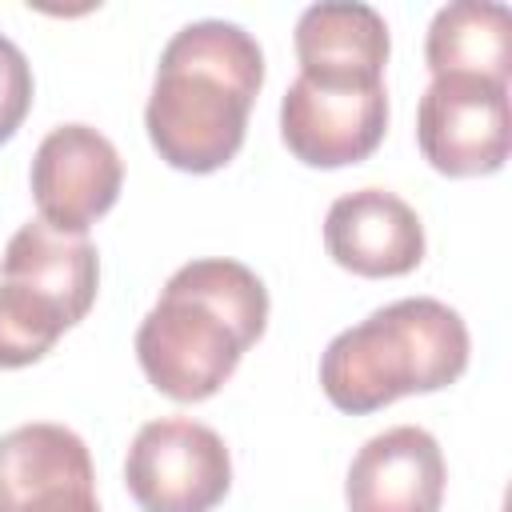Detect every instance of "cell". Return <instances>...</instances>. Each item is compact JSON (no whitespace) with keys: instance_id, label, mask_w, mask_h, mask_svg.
I'll use <instances>...</instances> for the list:
<instances>
[{"instance_id":"1","label":"cell","mask_w":512,"mask_h":512,"mask_svg":"<svg viewBox=\"0 0 512 512\" xmlns=\"http://www.w3.org/2000/svg\"><path fill=\"white\" fill-rule=\"evenodd\" d=\"M264 84V52L232 20H192L160 52L144 128L164 164L180 172L224 168L248 132Z\"/></svg>"},{"instance_id":"2","label":"cell","mask_w":512,"mask_h":512,"mask_svg":"<svg viewBox=\"0 0 512 512\" xmlns=\"http://www.w3.org/2000/svg\"><path fill=\"white\" fill-rule=\"evenodd\" d=\"M268 288L228 256L176 268L136 328V360L156 392L176 404L208 400L264 336Z\"/></svg>"},{"instance_id":"3","label":"cell","mask_w":512,"mask_h":512,"mask_svg":"<svg viewBox=\"0 0 512 512\" xmlns=\"http://www.w3.org/2000/svg\"><path fill=\"white\" fill-rule=\"evenodd\" d=\"M468 324L436 296H404L332 336L320 388L332 408L368 416L412 392H440L468 368Z\"/></svg>"},{"instance_id":"4","label":"cell","mask_w":512,"mask_h":512,"mask_svg":"<svg viewBox=\"0 0 512 512\" xmlns=\"http://www.w3.org/2000/svg\"><path fill=\"white\" fill-rule=\"evenodd\" d=\"M124 484L144 512H212L232 488V456L200 420H148L124 456Z\"/></svg>"},{"instance_id":"5","label":"cell","mask_w":512,"mask_h":512,"mask_svg":"<svg viewBox=\"0 0 512 512\" xmlns=\"http://www.w3.org/2000/svg\"><path fill=\"white\" fill-rule=\"evenodd\" d=\"M416 140L440 176H492L512 148L508 84L480 76H436L416 108Z\"/></svg>"},{"instance_id":"6","label":"cell","mask_w":512,"mask_h":512,"mask_svg":"<svg viewBox=\"0 0 512 512\" xmlns=\"http://www.w3.org/2000/svg\"><path fill=\"white\" fill-rule=\"evenodd\" d=\"M388 128V92L380 84H328L296 76L280 100V140L308 168H344L368 160Z\"/></svg>"},{"instance_id":"7","label":"cell","mask_w":512,"mask_h":512,"mask_svg":"<svg viewBox=\"0 0 512 512\" xmlns=\"http://www.w3.org/2000/svg\"><path fill=\"white\" fill-rule=\"evenodd\" d=\"M32 200L56 232L84 236L120 196L124 164L116 144L92 124L52 128L32 156Z\"/></svg>"},{"instance_id":"8","label":"cell","mask_w":512,"mask_h":512,"mask_svg":"<svg viewBox=\"0 0 512 512\" xmlns=\"http://www.w3.org/2000/svg\"><path fill=\"white\" fill-rule=\"evenodd\" d=\"M0 512H100L88 444L48 420L4 432Z\"/></svg>"},{"instance_id":"9","label":"cell","mask_w":512,"mask_h":512,"mask_svg":"<svg viewBox=\"0 0 512 512\" xmlns=\"http://www.w3.org/2000/svg\"><path fill=\"white\" fill-rule=\"evenodd\" d=\"M444 452L432 432L396 424L364 440L348 464V512H440L444 504Z\"/></svg>"},{"instance_id":"10","label":"cell","mask_w":512,"mask_h":512,"mask_svg":"<svg viewBox=\"0 0 512 512\" xmlns=\"http://www.w3.org/2000/svg\"><path fill=\"white\" fill-rule=\"evenodd\" d=\"M328 256L368 280L404 276L424 260V224L408 200L388 188H356L332 200L324 216Z\"/></svg>"},{"instance_id":"11","label":"cell","mask_w":512,"mask_h":512,"mask_svg":"<svg viewBox=\"0 0 512 512\" xmlns=\"http://www.w3.org/2000/svg\"><path fill=\"white\" fill-rule=\"evenodd\" d=\"M292 44L300 76L328 84H380L392 52L384 16L360 0H320L304 8Z\"/></svg>"},{"instance_id":"12","label":"cell","mask_w":512,"mask_h":512,"mask_svg":"<svg viewBox=\"0 0 512 512\" xmlns=\"http://www.w3.org/2000/svg\"><path fill=\"white\" fill-rule=\"evenodd\" d=\"M0 280L40 292L72 324H80L88 316V308L96 300V284H100L96 244L88 236L56 232L44 220H28L16 228V236L4 248Z\"/></svg>"},{"instance_id":"13","label":"cell","mask_w":512,"mask_h":512,"mask_svg":"<svg viewBox=\"0 0 512 512\" xmlns=\"http://www.w3.org/2000/svg\"><path fill=\"white\" fill-rule=\"evenodd\" d=\"M424 60L436 76H480L508 84L512 72V12L496 0L444 4L424 36Z\"/></svg>"},{"instance_id":"14","label":"cell","mask_w":512,"mask_h":512,"mask_svg":"<svg viewBox=\"0 0 512 512\" xmlns=\"http://www.w3.org/2000/svg\"><path fill=\"white\" fill-rule=\"evenodd\" d=\"M72 320L24 284L0 280V368H28L52 352Z\"/></svg>"},{"instance_id":"15","label":"cell","mask_w":512,"mask_h":512,"mask_svg":"<svg viewBox=\"0 0 512 512\" xmlns=\"http://www.w3.org/2000/svg\"><path fill=\"white\" fill-rule=\"evenodd\" d=\"M32 64L28 56L0 32V144L16 136L32 108Z\"/></svg>"}]
</instances>
